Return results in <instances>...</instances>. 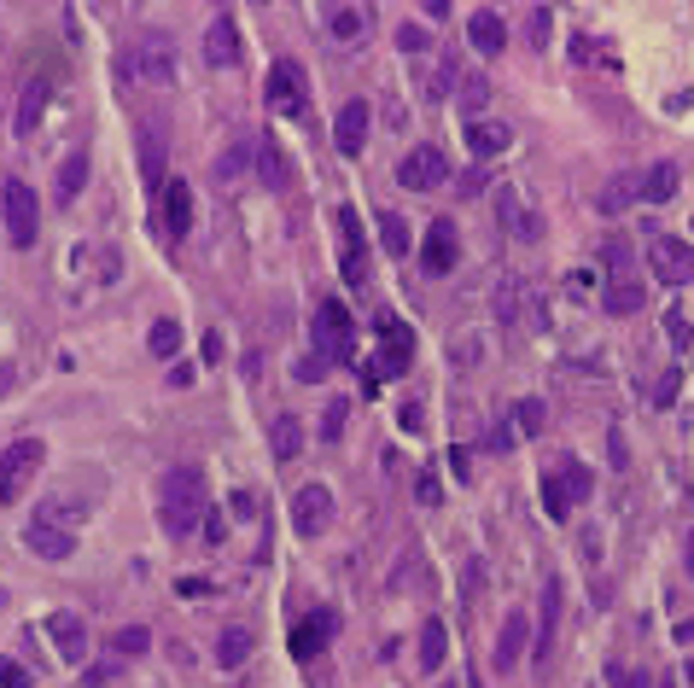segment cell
<instances>
[{"label":"cell","instance_id":"b9f144b4","mask_svg":"<svg viewBox=\"0 0 694 688\" xmlns=\"http://www.w3.org/2000/svg\"><path fill=\"white\" fill-rule=\"evenodd\" d=\"M543 514H549V519H566V514H572V496H566L560 473H543Z\"/></svg>","mask_w":694,"mask_h":688},{"label":"cell","instance_id":"bcb514c9","mask_svg":"<svg viewBox=\"0 0 694 688\" xmlns=\"http://www.w3.org/2000/svg\"><path fill=\"white\" fill-rule=\"evenodd\" d=\"M455 100H461V111H479V105H485V76H461Z\"/></svg>","mask_w":694,"mask_h":688},{"label":"cell","instance_id":"ba28073f","mask_svg":"<svg viewBox=\"0 0 694 688\" xmlns=\"http://www.w3.org/2000/svg\"><path fill=\"white\" fill-rule=\"evenodd\" d=\"M490 205H496V216H502L508 240H520V245H537V240H543V216H537V210L525 205V193L514 187V181H502Z\"/></svg>","mask_w":694,"mask_h":688},{"label":"cell","instance_id":"6f0895ef","mask_svg":"<svg viewBox=\"0 0 694 688\" xmlns=\"http://www.w3.org/2000/svg\"><path fill=\"white\" fill-rule=\"evenodd\" d=\"M683 566H689V578H694V531H689V549H683Z\"/></svg>","mask_w":694,"mask_h":688},{"label":"cell","instance_id":"f35d334b","mask_svg":"<svg viewBox=\"0 0 694 688\" xmlns=\"http://www.w3.org/2000/svg\"><path fill=\"white\" fill-rule=\"evenodd\" d=\"M257 164H263V187H286V164H280V152H275V140L269 135H257Z\"/></svg>","mask_w":694,"mask_h":688},{"label":"cell","instance_id":"d6a6232c","mask_svg":"<svg viewBox=\"0 0 694 688\" xmlns=\"http://www.w3.org/2000/svg\"><path fill=\"white\" fill-rule=\"evenodd\" d=\"M444 648H450V630H444V619H426V624H420V671H426V677L444 665Z\"/></svg>","mask_w":694,"mask_h":688},{"label":"cell","instance_id":"816d5d0a","mask_svg":"<svg viewBox=\"0 0 694 688\" xmlns=\"http://www.w3.org/2000/svg\"><path fill=\"white\" fill-rule=\"evenodd\" d=\"M415 496H420V502H426V508H432V502H438L444 490H438V479H432V473H420V479H415Z\"/></svg>","mask_w":694,"mask_h":688},{"label":"cell","instance_id":"f6af8a7d","mask_svg":"<svg viewBox=\"0 0 694 688\" xmlns=\"http://www.w3.org/2000/svg\"><path fill=\"white\" fill-rule=\"evenodd\" d=\"M549 24H555V12H549V6H531V18H525V41H531V47H543V41H549Z\"/></svg>","mask_w":694,"mask_h":688},{"label":"cell","instance_id":"30bf717a","mask_svg":"<svg viewBox=\"0 0 694 688\" xmlns=\"http://www.w3.org/2000/svg\"><path fill=\"white\" fill-rule=\"evenodd\" d=\"M648 263H654V275H660V280L689 286V280H694V245L677 240V234H648Z\"/></svg>","mask_w":694,"mask_h":688},{"label":"cell","instance_id":"8992f818","mask_svg":"<svg viewBox=\"0 0 694 688\" xmlns=\"http://www.w3.org/2000/svg\"><path fill=\"white\" fill-rule=\"evenodd\" d=\"M41 438H18V444L0 449V508H12V502H24V484L35 479V467H41Z\"/></svg>","mask_w":694,"mask_h":688},{"label":"cell","instance_id":"c3c4849f","mask_svg":"<svg viewBox=\"0 0 694 688\" xmlns=\"http://www.w3.org/2000/svg\"><path fill=\"white\" fill-rule=\"evenodd\" d=\"M0 688H30V671H24L18 659H6V654H0Z\"/></svg>","mask_w":694,"mask_h":688},{"label":"cell","instance_id":"f907efd6","mask_svg":"<svg viewBox=\"0 0 694 688\" xmlns=\"http://www.w3.org/2000/svg\"><path fill=\"white\" fill-rule=\"evenodd\" d=\"M665 333H671V344H694V333H689V321H683V315H677V310L665 315Z\"/></svg>","mask_w":694,"mask_h":688},{"label":"cell","instance_id":"836d02e7","mask_svg":"<svg viewBox=\"0 0 694 688\" xmlns=\"http://www.w3.org/2000/svg\"><path fill=\"white\" fill-rule=\"evenodd\" d=\"M380 245L391 251V257H409V251H415V228H409V216L385 210V216H380Z\"/></svg>","mask_w":694,"mask_h":688},{"label":"cell","instance_id":"ac0fdd59","mask_svg":"<svg viewBox=\"0 0 694 688\" xmlns=\"http://www.w3.org/2000/svg\"><path fill=\"white\" fill-rule=\"evenodd\" d=\"M525 648H531V619H525V613H508V619H502V636H496L490 665H496V671H514V665L525 659Z\"/></svg>","mask_w":694,"mask_h":688},{"label":"cell","instance_id":"2e32d148","mask_svg":"<svg viewBox=\"0 0 694 688\" xmlns=\"http://www.w3.org/2000/svg\"><path fill=\"white\" fill-rule=\"evenodd\" d=\"M380 379H397L403 368H409V356H415V333L403 327V321H391V315H380Z\"/></svg>","mask_w":694,"mask_h":688},{"label":"cell","instance_id":"7c38bea8","mask_svg":"<svg viewBox=\"0 0 694 688\" xmlns=\"http://www.w3.org/2000/svg\"><path fill=\"white\" fill-rule=\"evenodd\" d=\"M327 525H333V490H327V484L292 490V531H298V537H321Z\"/></svg>","mask_w":694,"mask_h":688},{"label":"cell","instance_id":"83f0119b","mask_svg":"<svg viewBox=\"0 0 694 688\" xmlns=\"http://www.w3.org/2000/svg\"><path fill=\"white\" fill-rule=\"evenodd\" d=\"M82 187H88V152H82V146H76V152H70L65 164H59V181H53V193H59V205H76V199H82Z\"/></svg>","mask_w":694,"mask_h":688},{"label":"cell","instance_id":"484cf974","mask_svg":"<svg viewBox=\"0 0 694 688\" xmlns=\"http://www.w3.org/2000/svg\"><path fill=\"white\" fill-rule=\"evenodd\" d=\"M508 123H496V117H473V123H467V146H473V158H479V164H485V158H502V152H508Z\"/></svg>","mask_w":694,"mask_h":688},{"label":"cell","instance_id":"603a6c76","mask_svg":"<svg viewBox=\"0 0 694 688\" xmlns=\"http://www.w3.org/2000/svg\"><path fill=\"white\" fill-rule=\"evenodd\" d=\"M339 630V613H315V619L292 624V659H315L327 648V636Z\"/></svg>","mask_w":694,"mask_h":688},{"label":"cell","instance_id":"681fc988","mask_svg":"<svg viewBox=\"0 0 694 688\" xmlns=\"http://www.w3.org/2000/svg\"><path fill=\"white\" fill-rule=\"evenodd\" d=\"M397 47H403V53H420V47H426V30H420V24H403V30H397Z\"/></svg>","mask_w":694,"mask_h":688},{"label":"cell","instance_id":"e575fe53","mask_svg":"<svg viewBox=\"0 0 694 688\" xmlns=\"http://www.w3.org/2000/svg\"><path fill=\"white\" fill-rule=\"evenodd\" d=\"M30 519H47V525H59V531H76L82 525V502H65V496H47V502H35Z\"/></svg>","mask_w":694,"mask_h":688},{"label":"cell","instance_id":"f1b7e54d","mask_svg":"<svg viewBox=\"0 0 694 688\" xmlns=\"http://www.w3.org/2000/svg\"><path fill=\"white\" fill-rule=\"evenodd\" d=\"M47 94H53V82H47V76H30V88H24V100H18V140L41 129V111H47Z\"/></svg>","mask_w":694,"mask_h":688},{"label":"cell","instance_id":"60d3db41","mask_svg":"<svg viewBox=\"0 0 694 688\" xmlns=\"http://www.w3.org/2000/svg\"><path fill=\"white\" fill-rule=\"evenodd\" d=\"M146 350H152L158 362H170L175 350H181V327H175V321H158V327L146 333Z\"/></svg>","mask_w":694,"mask_h":688},{"label":"cell","instance_id":"277c9868","mask_svg":"<svg viewBox=\"0 0 694 688\" xmlns=\"http://www.w3.org/2000/svg\"><path fill=\"white\" fill-rule=\"evenodd\" d=\"M607 315H636L642 304H648V286H642V275H636V263H630V245L613 234L607 240Z\"/></svg>","mask_w":694,"mask_h":688},{"label":"cell","instance_id":"1f68e13d","mask_svg":"<svg viewBox=\"0 0 694 688\" xmlns=\"http://www.w3.org/2000/svg\"><path fill=\"white\" fill-rule=\"evenodd\" d=\"M245 659H251V630H245V624H228V630L216 636V665H222V671H240Z\"/></svg>","mask_w":694,"mask_h":688},{"label":"cell","instance_id":"7402d4cb","mask_svg":"<svg viewBox=\"0 0 694 688\" xmlns=\"http://www.w3.org/2000/svg\"><path fill=\"white\" fill-rule=\"evenodd\" d=\"M187 228H193V187L187 181H164V234L187 240Z\"/></svg>","mask_w":694,"mask_h":688},{"label":"cell","instance_id":"44dd1931","mask_svg":"<svg viewBox=\"0 0 694 688\" xmlns=\"http://www.w3.org/2000/svg\"><path fill=\"white\" fill-rule=\"evenodd\" d=\"M47 630H53V648H59L65 665H82V659H88V624L76 619V613H53Z\"/></svg>","mask_w":694,"mask_h":688},{"label":"cell","instance_id":"6da1fadb","mask_svg":"<svg viewBox=\"0 0 694 688\" xmlns=\"http://www.w3.org/2000/svg\"><path fill=\"white\" fill-rule=\"evenodd\" d=\"M210 508V490H205V467L199 461H175L164 467V479H158V519H164V531L170 537H187Z\"/></svg>","mask_w":694,"mask_h":688},{"label":"cell","instance_id":"ab89813d","mask_svg":"<svg viewBox=\"0 0 694 688\" xmlns=\"http://www.w3.org/2000/svg\"><path fill=\"white\" fill-rule=\"evenodd\" d=\"M146 648H152V630H146V624H123V630L111 636V654H123V659L146 654Z\"/></svg>","mask_w":694,"mask_h":688},{"label":"cell","instance_id":"8fae6325","mask_svg":"<svg viewBox=\"0 0 694 688\" xmlns=\"http://www.w3.org/2000/svg\"><path fill=\"white\" fill-rule=\"evenodd\" d=\"M269 105H275L280 117H304L310 111V94H304V70H298V59H275L269 65Z\"/></svg>","mask_w":694,"mask_h":688},{"label":"cell","instance_id":"d590c367","mask_svg":"<svg viewBox=\"0 0 694 688\" xmlns=\"http://www.w3.org/2000/svg\"><path fill=\"white\" fill-rule=\"evenodd\" d=\"M245 164H257V140H240L234 152H222V158H216V181L234 187V181L245 175Z\"/></svg>","mask_w":694,"mask_h":688},{"label":"cell","instance_id":"8d00e7d4","mask_svg":"<svg viewBox=\"0 0 694 688\" xmlns=\"http://www.w3.org/2000/svg\"><path fill=\"white\" fill-rule=\"evenodd\" d=\"M555 473H560V484H566V496H572V502H590L595 479H590V467H584V461H560Z\"/></svg>","mask_w":694,"mask_h":688},{"label":"cell","instance_id":"9f6ffc18","mask_svg":"<svg viewBox=\"0 0 694 688\" xmlns=\"http://www.w3.org/2000/svg\"><path fill=\"white\" fill-rule=\"evenodd\" d=\"M677 642H694V619H683V624H677Z\"/></svg>","mask_w":694,"mask_h":688},{"label":"cell","instance_id":"f5cc1de1","mask_svg":"<svg viewBox=\"0 0 694 688\" xmlns=\"http://www.w3.org/2000/svg\"><path fill=\"white\" fill-rule=\"evenodd\" d=\"M228 502H234V519H251V514H257V496H251V490H234Z\"/></svg>","mask_w":694,"mask_h":688},{"label":"cell","instance_id":"4dcf8cb0","mask_svg":"<svg viewBox=\"0 0 694 688\" xmlns=\"http://www.w3.org/2000/svg\"><path fill=\"white\" fill-rule=\"evenodd\" d=\"M677 181H683V170H677L671 158H660L648 175H636V187H642V199H648V205H665V199L677 193Z\"/></svg>","mask_w":694,"mask_h":688},{"label":"cell","instance_id":"ee69618b","mask_svg":"<svg viewBox=\"0 0 694 688\" xmlns=\"http://www.w3.org/2000/svg\"><path fill=\"white\" fill-rule=\"evenodd\" d=\"M327 368H333V362H327L321 350H304V356L292 362V379H298V385H315V379H327Z\"/></svg>","mask_w":694,"mask_h":688},{"label":"cell","instance_id":"5b68a950","mask_svg":"<svg viewBox=\"0 0 694 688\" xmlns=\"http://www.w3.org/2000/svg\"><path fill=\"white\" fill-rule=\"evenodd\" d=\"M315 350L327 362H356V321H350V310L339 298H327L315 310Z\"/></svg>","mask_w":694,"mask_h":688},{"label":"cell","instance_id":"4316f807","mask_svg":"<svg viewBox=\"0 0 694 688\" xmlns=\"http://www.w3.org/2000/svg\"><path fill=\"white\" fill-rule=\"evenodd\" d=\"M467 35H473V47H479V53H490V59H496V53L508 47V24H502L496 12H485V6H479V12L467 18Z\"/></svg>","mask_w":694,"mask_h":688},{"label":"cell","instance_id":"7a4b0ae2","mask_svg":"<svg viewBox=\"0 0 694 688\" xmlns=\"http://www.w3.org/2000/svg\"><path fill=\"white\" fill-rule=\"evenodd\" d=\"M117 70H123L129 82H146V88H170L175 76H181L170 30H140V35H129V47L117 53Z\"/></svg>","mask_w":694,"mask_h":688},{"label":"cell","instance_id":"7bdbcfd3","mask_svg":"<svg viewBox=\"0 0 694 688\" xmlns=\"http://www.w3.org/2000/svg\"><path fill=\"white\" fill-rule=\"evenodd\" d=\"M345 420H350V403L345 397H333L327 414H321V444H339V438H345Z\"/></svg>","mask_w":694,"mask_h":688},{"label":"cell","instance_id":"52a82bcc","mask_svg":"<svg viewBox=\"0 0 694 688\" xmlns=\"http://www.w3.org/2000/svg\"><path fill=\"white\" fill-rule=\"evenodd\" d=\"M0 210H6L12 245H35V234H41V199H35L30 181H6L0 187Z\"/></svg>","mask_w":694,"mask_h":688},{"label":"cell","instance_id":"ffe728a7","mask_svg":"<svg viewBox=\"0 0 694 688\" xmlns=\"http://www.w3.org/2000/svg\"><path fill=\"white\" fill-rule=\"evenodd\" d=\"M24 543H30L41 560H70L76 554V531H59L47 519H24Z\"/></svg>","mask_w":694,"mask_h":688},{"label":"cell","instance_id":"d6986e66","mask_svg":"<svg viewBox=\"0 0 694 688\" xmlns=\"http://www.w3.org/2000/svg\"><path fill=\"white\" fill-rule=\"evenodd\" d=\"M164 164H170V140L158 123H140V181L158 193L164 187Z\"/></svg>","mask_w":694,"mask_h":688},{"label":"cell","instance_id":"9a60e30c","mask_svg":"<svg viewBox=\"0 0 694 688\" xmlns=\"http://www.w3.org/2000/svg\"><path fill=\"white\" fill-rule=\"evenodd\" d=\"M339 251H345V280L362 286L368 280V240H362V216L356 210H339Z\"/></svg>","mask_w":694,"mask_h":688},{"label":"cell","instance_id":"5bb4252c","mask_svg":"<svg viewBox=\"0 0 694 688\" xmlns=\"http://www.w3.org/2000/svg\"><path fill=\"white\" fill-rule=\"evenodd\" d=\"M205 65L210 70H228L240 65V24H234V12H216L205 30Z\"/></svg>","mask_w":694,"mask_h":688},{"label":"cell","instance_id":"7dc6e473","mask_svg":"<svg viewBox=\"0 0 694 688\" xmlns=\"http://www.w3.org/2000/svg\"><path fill=\"white\" fill-rule=\"evenodd\" d=\"M607 688H648V671H636V665H607Z\"/></svg>","mask_w":694,"mask_h":688},{"label":"cell","instance_id":"d4e9b609","mask_svg":"<svg viewBox=\"0 0 694 688\" xmlns=\"http://www.w3.org/2000/svg\"><path fill=\"white\" fill-rule=\"evenodd\" d=\"M368 24H374L368 6H327V30H333V41H345V47L368 41Z\"/></svg>","mask_w":694,"mask_h":688},{"label":"cell","instance_id":"db71d44e","mask_svg":"<svg viewBox=\"0 0 694 688\" xmlns=\"http://www.w3.org/2000/svg\"><path fill=\"white\" fill-rule=\"evenodd\" d=\"M175 589H181L187 601H199V595H210V584H205V578H181V584H175Z\"/></svg>","mask_w":694,"mask_h":688},{"label":"cell","instance_id":"74e56055","mask_svg":"<svg viewBox=\"0 0 694 688\" xmlns=\"http://www.w3.org/2000/svg\"><path fill=\"white\" fill-rule=\"evenodd\" d=\"M630 199H642V187H636V175H619V181H607V187H601V199H595V205L613 216V210H625Z\"/></svg>","mask_w":694,"mask_h":688},{"label":"cell","instance_id":"4fadbf2b","mask_svg":"<svg viewBox=\"0 0 694 688\" xmlns=\"http://www.w3.org/2000/svg\"><path fill=\"white\" fill-rule=\"evenodd\" d=\"M455 263H461V234H455V222H432L426 228V240H420V269L426 275H450Z\"/></svg>","mask_w":694,"mask_h":688},{"label":"cell","instance_id":"3957f363","mask_svg":"<svg viewBox=\"0 0 694 688\" xmlns=\"http://www.w3.org/2000/svg\"><path fill=\"white\" fill-rule=\"evenodd\" d=\"M543 426H549V403H543V397H520V403L502 409V420L485 432V449L490 455H508V449H520L525 438H537Z\"/></svg>","mask_w":694,"mask_h":688},{"label":"cell","instance_id":"11a10c76","mask_svg":"<svg viewBox=\"0 0 694 688\" xmlns=\"http://www.w3.org/2000/svg\"><path fill=\"white\" fill-rule=\"evenodd\" d=\"M12 385H18V368H12V362H0V397H6Z\"/></svg>","mask_w":694,"mask_h":688},{"label":"cell","instance_id":"cb8c5ba5","mask_svg":"<svg viewBox=\"0 0 694 688\" xmlns=\"http://www.w3.org/2000/svg\"><path fill=\"white\" fill-rule=\"evenodd\" d=\"M555 630H560V578H543V624H537V665H549L555 654Z\"/></svg>","mask_w":694,"mask_h":688},{"label":"cell","instance_id":"f546056e","mask_svg":"<svg viewBox=\"0 0 694 688\" xmlns=\"http://www.w3.org/2000/svg\"><path fill=\"white\" fill-rule=\"evenodd\" d=\"M269 444H275V461H298V455H304V420H298V414H275Z\"/></svg>","mask_w":694,"mask_h":688},{"label":"cell","instance_id":"9c48e42d","mask_svg":"<svg viewBox=\"0 0 694 688\" xmlns=\"http://www.w3.org/2000/svg\"><path fill=\"white\" fill-rule=\"evenodd\" d=\"M450 158H444V146H415L403 164H397V181L409 187V193H438L444 181H450Z\"/></svg>","mask_w":694,"mask_h":688},{"label":"cell","instance_id":"e0dca14e","mask_svg":"<svg viewBox=\"0 0 694 688\" xmlns=\"http://www.w3.org/2000/svg\"><path fill=\"white\" fill-rule=\"evenodd\" d=\"M333 146L356 158L362 146H368V100H345L339 105V117H333Z\"/></svg>","mask_w":694,"mask_h":688}]
</instances>
